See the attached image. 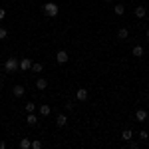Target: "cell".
I'll return each mask as SVG.
<instances>
[{
    "mask_svg": "<svg viewBox=\"0 0 149 149\" xmlns=\"http://www.w3.org/2000/svg\"><path fill=\"white\" fill-rule=\"evenodd\" d=\"M42 12L46 14L48 18H56V16H58V12H60V8H58V4H56V2H46V4L42 6Z\"/></svg>",
    "mask_w": 149,
    "mask_h": 149,
    "instance_id": "cell-1",
    "label": "cell"
},
{
    "mask_svg": "<svg viewBox=\"0 0 149 149\" xmlns=\"http://www.w3.org/2000/svg\"><path fill=\"white\" fill-rule=\"evenodd\" d=\"M4 70H6L8 74L16 72V70H20V60H18L16 56H10L6 62H4Z\"/></svg>",
    "mask_w": 149,
    "mask_h": 149,
    "instance_id": "cell-2",
    "label": "cell"
},
{
    "mask_svg": "<svg viewBox=\"0 0 149 149\" xmlns=\"http://www.w3.org/2000/svg\"><path fill=\"white\" fill-rule=\"evenodd\" d=\"M68 60H70V54L66 52V50H58L56 52V62L58 64H66Z\"/></svg>",
    "mask_w": 149,
    "mask_h": 149,
    "instance_id": "cell-3",
    "label": "cell"
},
{
    "mask_svg": "<svg viewBox=\"0 0 149 149\" xmlns=\"http://www.w3.org/2000/svg\"><path fill=\"white\" fill-rule=\"evenodd\" d=\"M147 117H149V113L145 111V109H137V111H135V119H137L139 123H143V121H147Z\"/></svg>",
    "mask_w": 149,
    "mask_h": 149,
    "instance_id": "cell-4",
    "label": "cell"
},
{
    "mask_svg": "<svg viewBox=\"0 0 149 149\" xmlns=\"http://www.w3.org/2000/svg\"><path fill=\"white\" fill-rule=\"evenodd\" d=\"M24 93H26V88H24V86H14V88H12V95H14V97H22Z\"/></svg>",
    "mask_w": 149,
    "mask_h": 149,
    "instance_id": "cell-5",
    "label": "cell"
},
{
    "mask_svg": "<svg viewBox=\"0 0 149 149\" xmlns=\"http://www.w3.org/2000/svg\"><path fill=\"white\" fill-rule=\"evenodd\" d=\"M20 70H22V72L32 70V60H30V58H22V60H20Z\"/></svg>",
    "mask_w": 149,
    "mask_h": 149,
    "instance_id": "cell-6",
    "label": "cell"
},
{
    "mask_svg": "<svg viewBox=\"0 0 149 149\" xmlns=\"http://www.w3.org/2000/svg\"><path fill=\"white\" fill-rule=\"evenodd\" d=\"M76 100H78V102H86V100H88V90H86V88H80V90L76 92Z\"/></svg>",
    "mask_w": 149,
    "mask_h": 149,
    "instance_id": "cell-7",
    "label": "cell"
},
{
    "mask_svg": "<svg viewBox=\"0 0 149 149\" xmlns=\"http://www.w3.org/2000/svg\"><path fill=\"white\" fill-rule=\"evenodd\" d=\"M38 113L42 115V117H46V115L52 113V107H50L48 103H42V105H40V109H38Z\"/></svg>",
    "mask_w": 149,
    "mask_h": 149,
    "instance_id": "cell-8",
    "label": "cell"
},
{
    "mask_svg": "<svg viewBox=\"0 0 149 149\" xmlns=\"http://www.w3.org/2000/svg\"><path fill=\"white\" fill-rule=\"evenodd\" d=\"M66 123H68V115H66V113L56 115V125H58V127H64Z\"/></svg>",
    "mask_w": 149,
    "mask_h": 149,
    "instance_id": "cell-9",
    "label": "cell"
},
{
    "mask_svg": "<svg viewBox=\"0 0 149 149\" xmlns=\"http://www.w3.org/2000/svg\"><path fill=\"white\" fill-rule=\"evenodd\" d=\"M46 88H48V81L44 80V78H38V80H36V90H40V92H44Z\"/></svg>",
    "mask_w": 149,
    "mask_h": 149,
    "instance_id": "cell-10",
    "label": "cell"
},
{
    "mask_svg": "<svg viewBox=\"0 0 149 149\" xmlns=\"http://www.w3.org/2000/svg\"><path fill=\"white\" fill-rule=\"evenodd\" d=\"M26 123H28V125H36V123H38V115H36L34 111L28 113V115H26Z\"/></svg>",
    "mask_w": 149,
    "mask_h": 149,
    "instance_id": "cell-11",
    "label": "cell"
},
{
    "mask_svg": "<svg viewBox=\"0 0 149 149\" xmlns=\"http://www.w3.org/2000/svg\"><path fill=\"white\" fill-rule=\"evenodd\" d=\"M129 38V30L127 28H119L117 30V40H127Z\"/></svg>",
    "mask_w": 149,
    "mask_h": 149,
    "instance_id": "cell-12",
    "label": "cell"
},
{
    "mask_svg": "<svg viewBox=\"0 0 149 149\" xmlns=\"http://www.w3.org/2000/svg\"><path fill=\"white\" fill-rule=\"evenodd\" d=\"M131 54H133L135 58H141L143 54H145V50H143V46H139V44H137V46H133V50H131Z\"/></svg>",
    "mask_w": 149,
    "mask_h": 149,
    "instance_id": "cell-13",
    "label": "cell"
},
{
    "mask_svg": "<svg viewBox=\"0 0 149 149\" xmlns=\"http://www.w3.org/2000/svg\"><path fill=\"white\" fill-rule=\"evenodd\" d=\"M113 14L115 16H123V14H125V6H123V4H115L113 6Z\"/></svg>",
    "mask_w": 149,
    "mask_h": 149,
    "instance_id": "cell-14",
    "label": "cell"
},
{
    "mask_svg": "<svg viewBox=\"0 0 149 149\" xmlns=\"http://www.w3.org/2000/svg\"><path fill=\"white\" fill-rule=\"evenodd\" d=\"M135 16H137V18H145V16H147V8H145V6H137V8H135Z\"/></svg>",
    "mask_w": 149,
    "mask_h": 149,
    "instance_id": "cell-15",
    "label": "cell"
},
{
    "mask_svg": "<svg viewBox=\"0 0 149 149\" xmlns=\"http://www.w3.org/2000/svg\"><path fill=\"white\" fill-rule=\"evenodd\" d=\"M121 139H123V141H131V139H133V131H131V129H123V131H121Z\"/></svg>",
    "mask_w": 149,
    "mask_h": 149,
    "instance_id": "cell-16",
    "label": "cell"
},
{
    "mask_svg": "<svg viewBox=\"0 0 149 149\" xmlns=\"http://www.w3.org/2000/svg\"><path fill=\"white\" fill-rule=\"evenodd\" d=\"M30 147H32V141H30L28 137L20 139V149H30Z\"/></svg>",
    "mask_w": 149,
    "mask_h": 149,
    "instance_id": "cell-17",
    "label": "cell"
},
{
    "mask_svg": "<svg viewBox=\"0 0 149 149\" xmlns=\"http://www.w3.org/2000/svg\"><path fill=\"white\" fill-rule=\"evenodd\" d=\"M32 72H34V74H42V72H44V66H42L40 62H36V64H32Z\"/></svg>",
    "mask_w": 149,
    "mask_h": 149,
    "instance_id": "cell-18",
    "label": "cell"
},
{
    "mask_svg": "<svg viewBox=\"0 0 149 149\" xmlns=\"http://www.w3.org/2000/svg\"><path fill=\"white\" fill-rule=\"evenodd\" d=\"M24 109H26V113H32V111H36V103L34 102H28L26 105H24Z\"/></svg>",
    "mask_w": 149,
    "mask_h": 149,
    "instance_id": "cell-19",
    "label": "cell"
},
{
    "mask_svg": "<svg viewBox=\"0 0 149 149\" xmlns=\"http://www.w3.org/2000/svg\"><path fill=\"white\" fill-rule=\"evenodd\" d=\"M6 38H8V30L4 26H0V40H6Z\"/></svg>",
    "mask_w": 149,
    "mask_h": 149,
    "instance_id": "cell-20",
    "label": "cell"
},
{
    "mask_svg": "<svg viewBox=\"0 0 149 149\" xmlns=\"http://www.w3.org/2000/svg\"><path fill=\"white\" fill-rule=\"evenodd\" d=\"M147 137H149V131H147V129H141V131H139V139H141V141H145Z\"/></svg>",
    "mask_w": 149,
    "mask_h": 149,
    "instance_id": "cell-21",
    "label": "cell"
},
{
    "mask_svg": "<svg viewBox=\"0 0 149 149\" xmlns=\"http://www.w3.org/2000/svg\"><path fill=\"white\" fill-rule=\"evenodd\" d=\"M40 147H42V141L34 139V141H32V149H40Z\"/></svg>",
    "mask_w": 149,
    "mask_h": 149,
    "instance_id": "cell-22",
    "label": "cell"
},
{
    "mask_svg": "<svg viewBox=\"0 0 149 149\" xmlns=\"http://www.w3.org/2000/svg\"><path fill=\"white\" fill-rule=\"evenodd\" d=\"M137 147H139L137 141H129V149H137Z\"/></svg>",
    "mask_w": 149,
    "mask_h": 149,
    "instance_id": "cell-23",
    "label": "cell"
},
{
    "mask_svg": "<svg viewBox=\"0 0 149 149\" xmlns=\"http://www.w3.org/2000/svg\"><path fill=\"white\" fill-rule=\"evenodd\" d=\"M4 18H6V10H4V8H0V20H4Z\"/></svg>",
    "mask_w": 149,
    "mask_h": 149,
    "instance_id": "cell-24",
    "label": "cell"
},
{
    "mask_svg": "<svg viewBox=\"0 0 149 149\" xmlns=\"http://www.w3.org/2000/svg\"><path fill=\"white\" fill-rule=\"evenodd\" d=\"M66 109H70V111H72V109H74V103L68 102V103H66Z\"/></svg>",
    "mask_w": 149,
    "mask_h": 149,
    "instance_id": "cell-25",
    "label": "cell"
},
{
    "mask_svg": "<svg viewBox=\"0 0 149 149\" xmlns=\"http://www.w3.org/2000/svg\"><path fill=\"white\" fill-rule=\"evenodd\" d=\"M6 147V143H4V141H0V149H4Z\"/></svg>",
    "mask_w": 149,
    "mask_h": 149,
    "instance_id": "cell-26",
    "label": "cell"
},
{
    "mask_svg": "<svg viewBox=\"0 0 149 149\" xmlns=\"http://www.w3.org/2000/svg\"><path fill=\"white\" fill-rule=\"evenodd\" d=\"M147 38H149V28H147Z\"/></svg>",
    "mask_w": 149,
    "mask_h": 149,
    "instance_id": "cell-27",
    "label": "cell"
},
{
    "mask_svg": "<svg viewBox=\"0 0 149 149\" xmlns=\"http://www.w3.org/2000/svg\"><path fill=\"white\" fill-rule=\"evenodd\" d=\"M105 2H113V0H105Z\"/></svg>",
    "mask_w": 149,
    "mask_h": 149,
    "instance_id": "cell-28",
    "label": "cell"
},
{
    "mask_svg": "<svg viewBox=\"0 0 149 149\" xmlns=\"http://www.w3.org/2000/svg\"><path fill=\"white\" fill-rule=\"evenodd\" d=\"M0 90H2V81H0Z\"/></svg>",
    "mask_w": 149,
    "mask_h": 149,
    "instance_id": "cell-29",
    "label": "cell"
},
{
    "mask_svg": "<svg viewBox=\"0 0 149 149\" xmlns=\"http://www.w3.org/2000/svg\"><path fill=\"white\" fill-rule=\"evenodd\" d=\"M0 127H2V121H0Z\"/></svg>",
    "mask_w": 149,
    "mask_h": 149,
    "instance_id": "cell-30",
    "label": "cell"
},
{
    "mask_svg": "<svg viewBox=\"0 0 149 149\" xmlns=\"http://www.w3.org/2000/svg\"><path fill=\"white\" fill-rule=\"evenodd\" d=\"M147 103H149V97H147Z\"/></svg>",
    "mask_w": 149,
    "mask_h": 149,
    "instance_id": "cell-31",
    "label": "cell"
},
{
    "mask_svg": "<svg viewBox=\"0 0 149 149\" xmlns=\"http://www.w3.org/2000/svg\"><path fill=\"white\" fill-rule=\"evenodd\" d=\"M147 22H149V18H147Z\"/></svg>",
    "mask_w": 149,
    "mask_h": 149,
    "instance_id": "cell-32",
    "label": "cell"
}]
</instances>
